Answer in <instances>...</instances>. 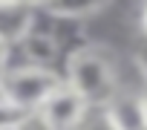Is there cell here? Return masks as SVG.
I'll list each match as a JSON object with an SVG mask.
<instances>
[{"instance_id":"obj_9","label":"cell","mask_w":147,"mask_h":130,"mask_svg":"<svg viewBox=\"0 0 147 130\" xmlns=\"http://www.w3.org/2000/svg\"><path fill=\"white\" fill-rule=\"evenodd\" d=\"M23 116H26V113L15 110L9 101H3V98H0V127H12V124H20V121H23Z\"/></svg>"},{"instance_id":"obj_1","label":"cell","mask_w":147,"mask_h":130,"mask_svg":"<svg viewBox=\"0 0 147 130\" xmlns=\"http://www.w3.org/2000/svg\"><path fill=\"white\" fill-rule=\"evenodd\" d=\"M63 81L75 90L92 110L107 107L118 95L115 84V52L98 43L72 49L63 67Z\"/></svg>"},{"instance_id":"obj_16","label":"cell","mask_w":147,"mask_h":130,"mask_svg":"<svg viewBox=\"0 0 147 130\" xmlns=\"http://www.w3.org/2000/svg\"><path fill=\"white\" fill-rule=\"evenodd\" d=\"M0 3H26V0H0Z\"/></svg>"},{"instance_id":"obj_13","label":"cell","mask_w":147,"mask_h":130,"mask_svg":"<svg viewBox=\"0 0 147 130\" xmlns=\"http://www.w3.org/2000/svg\"><path fill=\"white\" fill-rule=\"evenodd\" d=\"M138 104H141V124H144V130H147V93L141 95V101H138Z\"/></svg>"},{"instance_id":"obj_15","label":"cell","mask_w":147,"mask_h":130,"mask_svg":"<svg viewBox=\"0 0 147 130\" xmlns=\"http://www.w3.org/2000/svg\"><path fill=\"white\" fill-rule=\"evenodd\" d=\"M26 3H29V6H35V9H40V6L46 3V0H26Z\"/></svg>"},{"instance_id":"obj_17","label":"cell","mask_w":147,"mask_h":130,"mask_svg":"<svg viewBox=\"0 0 147 130\" xmlns=\"http://www.w3.org/2000/svg\"><path fill=\"white\" fill-rule=\"evenodd\" d=\"M0 130H18V124H12V127H0Z\"/></svg>"},{"instance_id":"obj_11","label":"cell","mask_w":147,"mask_h":130,"mask_svg":"<svg viewBox=\"0 0 147 130\" xmlns=\"http://www.w3.org/2000/svg\"><path fill=\"white\" fill-rule=\"evenodd\" d=\"M136 61H138V67H141V75H144V84H147V38L141 35V41H138V46H136Z\"/></svg>"},{"instance_id":"obj_7","label":"cell","mask_w":147,"mask_h":130,"mask_svg":"<svg viewBox=\"0 0 147 130\" xmlns=\"http://www.w3.org/2000/svg\"><path fill=\"white\" fill-rule=\"evenodd\" d=\"M138 101H141L138 95H115L104 110L115 121L118 130H144V124H141V104Z\"/></svg>"},{"instance_id":"obj_10","label":"cell","mask_w":147,"mask_h":130,"mask_svg":"<svg viewBox=\"0 0 147 130\" xmlns=\"http://www.w3.org/2000/svg\"><path fill=\"white\" fill-rule=\"evenodd\" d=\"M18 130H52L38 113H29V116H23V121L18 124Z\"/></svg>"},{"instance_id":"obj_4","label":"cell","mask_w":147,"mask_h":130,"mask_svg":"<svg viewBox=\"0 0 147 130\" xmlns=\"http://www.w3.org/2000/svg\"><path fill=\"white\" fill-rule=\"evenodd\" d=\"M15 49L23 52V64L55 70V61H58V55H61V38L55 35V29H43V26H40V15H35V23H32L29 32L15 43Z\"/></svg>"},{"instance_id":"obj_12","label":"cell","mask_w":147,"mask_h":130,"mask_svg":"<svg viewBox=\"0 0 147 130\" xmlns=\"http://www.w3.org/2000/svg\"><path fill=\"white\" fill-rule=\"evenodd\" d=\"M12 67V46L6 41H0V78L6 75V70Z\"/></svg>"},{"instance_id":"obj_5","label":"cell","mask_w":147,"mask_h":130,"mask_svg":"<svg viewBox=\"0 0 147 130\" xmlns=\"http://www.w3.org/2000/svg\"><path fill=\"white\" fill-rule=\"evenodd\" d=\"M38 9L29 3H0V41L15 46L35 23Z\"/></svg>"},{"instance_id":"obj_6","label":"cell","mask_w":147,"mask_h":130,"mask_svg":"<svg viewBox=\"0 0 147 130\" xmlns=\"http://www.w3.org/2000/svg\"><path fill=\"white\" fill-rule=\"evenodd\" d=\"M113 0H46L40 12L55 20H87L98 12H104Z\"/></svg>"},{"instance_id":"obj_3","label":"cell","mask_w":147,"mask_h":130,"mask_svg":"<svg viewBox=\"0 0 147 130\" xmlns=\"http://www.w3.org/2000/svg\"><path fill=\"white\" fill-rule=\"evenodd\" d=\"M92 107L72 90L66 81L43 101V107L38 110V116L52 127V130H78V124L87 118Z\"/></svg>"},{"instance_id":"obj_14","label":"cell","mask_w":147,"mask_h":130,"mask_svg":"<svg viewBox=\"0 0 147 130\" xmlns=\"http://www.w3.org/2000/svg\"><path fill=\"white\" fill-rule=\"evenodd\" d=\"M138 23H141V35L147 38V3L141 6V20H138Z\"/></svg>"},{"instance_id":"obj_2","label":"cell","mask_w":147,"mask_h":130,"mask_svg":"<svg viewBox=\"0 0 147 130\" xmlns=\"http://www.w3.org/2000/svg\"><path fill=\"white\" fill-rule=\"evenodd\" d=\"M61 84H63V75L58 70L18 64V67H9L6 75L0 78V93H3V101H9L15 110L29 116V113H38Z\"/></svg>"},{"instance_id":"obj_8","label":"cell","mask_w":147,"mask_h":130,"mask_svg":"<svg viewBox=\"0 0 147 130\" xmlns=\"http://www.w3.org/2000/svg\"><path fill=\"white\" fill-rule=\"evenodd\" d=\"M78 130H118V127H115V121L107 116V110L101 107V110H90L87 118L78 124Z\"/></svg>"},{"instance_id":"obj_19","label":"cell","mask_w":147,"mask_h":130,"mask_svg":"<svg viewBox=\"0 0 147 130\" xmlns=\"http://www.w3.org/2000/svg\"><path fill=\"white\" fill-rule=\"evenodd\" d=\"M0 98H3V93H0Z\"/></svg>"},{"instance_id":"obj_18","label":"cell","mask_w":147,"mask_h":130,"mask_svg":"<svg viewBox=\"0 0 147 130\" xmlns=\"http://www.w3.org/2000/svg\"><path fill=\"white\" fill-rule=\"evenodd\" d=\"M144 3H147V0H141V6H144Z\"/></svg>"}]
</instances>
